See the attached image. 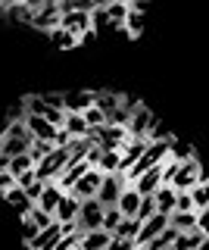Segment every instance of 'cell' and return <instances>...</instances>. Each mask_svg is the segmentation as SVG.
Listing matches in <instances>:
<instances>
[{"instance_id": "cell-19", "label": "cell", "mask_w": 209, "mask_h": 250, "mask_svg": "<svg viewBox=\"0 0 209 250\" xmlns=\"http://www.w3.org/2000/svg\"><path fill=\"white\" fill-rule=\"evenodd\" d=\"M47 38H50V44L57 47V50H75L81 41H78V35H72L69 28H63V25H53L50 31H47Z\"/></svg>"}, {"instance_id": "cell-17", "label": "cell", "mask_w": 209, "mask_h": 250, "mask_svg": "<svg viewBox=\"0 0 209 250\" xmlns=\"http://www.w3.org/2000/svg\"><path fill=\"white\" fill-rule=\"evenodd\" d=\"M110 241H113V231L88 229V231H81V247L78 250H110Z\"/></svg>"}, {"instance_id": "cell-27", "label": "cell", "mask_w": 209, "mask_h": 250, "mask_svg": "<svg viewBox=\"0 0 209 250\" xmlns=\"http://www.w3.org/2000/svg\"><path fill=\"white\" fill-rule=\"evenodd\" d=\"M3 200L10 203V207H16L19 213H25L28 207H32V200H28V194H25V188H19V185H13L10 191H3Z\"/></svg>"}, {"instance_id": "cell-36", "label": "cell", "mask_w": 209, "mask_h": 250, "mask_svg": "<svg viewBox=\"0 0 209 250\" xmlns=\"http://www.w3.org/2000/svg\"><path fill=\"white\" fill-rule=\"evenodd\" d=\"M153 213H156V200H153V194H144V197H141V207H137V219L144 222V219L153 216Z\"/></svg>"}, {"instance_id": "cell-31", "label": "cell", "mask_w": 209, "mask_h": 250, "mask_svg": "<svg viewBox=\"0 0 209 250\" xmlns=\"http://www.w3.org/2000/svg\"><path fill=\"white\" fill-rule=\"evenodd\" d=\"M75 247H81V229H69V231H63L53 250H75Z\"/></svg>"}, {"instance_id": "cell-33", "label": "cell", "mask_w": 209, "mask_h": 250, "mask_svg": "<svg viewBox=\"0 0 209 250\" xmlns=\"http://www.w3.org/2000/svg\"><path fill=\"white\" fill-rule=\"evenodd\" d=\"M25 169H35V160H32V153H28V150L10 156V172H13V175H19V172H25Z\"/></svg>"}, {"instance_id": "cell-30", "label": "cell", "mask_w": 209, "mask_h": 250, "mask_svg": "<svg viewBox=\"0 0 209 250\" xmlns=\"http://www.w3.org/2000/svg\"><path fill=\"white\" fill-rule=\"evenodd\" d=\"M103 10H106V16H110V25L122 28V22H125V16H128V3H122V0H113V3L103 6Z\"/></svg>"}, {"instance_id": "cell-20", "label": "cell", "mask_w": 209, "mask_h": 250, "mask_svg": "<svg viewBox=\"0 0 209 250\" xmlns=\"http://www.w3.org/2000/svg\"><path fill=\"white\" fill-rule=\"evenodd\" d=\"M175 197H178V188L175 185H169V182H162L156 191H153V200H156V209L159 213H172L175 209Z\"/></svg>"}, {"instance_id": "cell-8", "label": "cell", "mask_w": 209, "mask_h": 250, "mask_svg": "<svg viewBox=\"0 0 209 250\" xmlns=\"http://www.w3.org/2000/svg\"><path fill=\"white\" fill-rule=\"evenodd\" d=\"M166 225H169V216L159 213V209H156L153 216H147L144 222H141V229H137V234H134V247H147L162 229H166Z\"/></svg>"}, {"instance_id": "cell-1", "label": "cell", "mask_w": 209, "mask_h": 250, "mask_svg": "<svg viewBox=\"0 0 209 250\" xmlns=\"http://www.w3.org/2000/svg\"><path fill=\"white\" fill-rule=\"evenodd\" d=\"M69 163V147H53L50 153H44L41 160L35 163V175L41 178V182H50V178H57L63 166Z\"/></svg>"}, {"instance_id": "cell-43", "label": "cell", "mask_w": 209, "mask_h": 250, "mask_svg": "<svg viewBox=\"0 0 209 250\" xmlns=\"http://www.w3.org/2000/svg\"><path fill=\"white\" fill-rule=\"evenodd\" d=\"M22 3H25L28 10H38V6H44V3H47V0H22Z\"/></svg>"}, {"instance_id": "cell-32", "label": "cell", "mask_w": 209, "mask_h": 250, "mask_svg": "<svg viewBox=\"0 0 209 250\" xmlns=\"http://www.w3.org/2000/svg\"><path fill=\"white\" fill-rule=\"evenodd\" d=\"M94 104H97L100 109H103V113H106V116H110V113H113V109H115V106H119V104H122V97H119V94H113V91H97V97H94Z\"/></svg>"}, {"instance_id": "cell-29", "label": "cell", "mask_w": 209, "mask_h": 250, "mask_svg": "<svg viewBox=\"0 0 209 250\" xmlns=\"http://www.w3.org/2000/svg\"><path fill=\"white\" fill-rule=\"evenodd\" d=\"M190 197H193V207H197L200 213H206L209 209V178H203V182H197L190 188Z\"/></svg>"}, {"instance_id": "cell-25", "label": "cell", "mask_w": 209, "mask_h": 250, "mask_svg": "<svg viewBox=\"0 0 209 250\" xmlns=\"http://www.w3.org/2000/svg\"><path fill=\"white\" fill-rule=\"evenodd\" d=\"M28 144H32V138L3 135V138H0V153H6V156H16V153H22V150H28Z\"/></svg>"}, {"instance_id": "cell-37", "label": "cell", "mask_w": 209, "mask_h": 250, "mask_svg": "<svg viewBox=\"0 0 209 250\" xmlns=\"http://www.w3.org/2000/svg\"><path fill=\"white\" fill-rule=\"evenodd\" d=\"M38 229H41V225H38V222H35V219L28 216V213H22V238H25V244H28V241H32L35 234H38Z\"/></svg>"}, {"instance_id": "cell-3", "label": "cell", "mask_w": 209, "mask_h": 250, "mask_svg": "<svg viewBox=\"0 0 209 250\" xmlns=\"http://www.w3.org/2000/svg\"><path fill=\"white\" fill-rule=\"evenodd\" d=\"M88 135L100 147H122L128 141V128L125 125H115V122H103V125H97V128H91Z\"/></svg>"}, {"instance_id": "cell-18", "label": "cell", "mask_w": 209, "mask_h": 250, "mask_svg": "<svg viewBox=\"0 0 209 250\" xmlns=\"http://www.w3.org/2000/svg\"><path fill=\"white\" fill-rule=\"evenodd\" d=\"M78 207H81V200L75 197V194H63L57 203V209H53V219L57 222H75V216H78Z\"/></svg>"}, {"instance_id": "cell-47", "label": "cell", "mask_w": 209, "mask_h": 250, "mask_svg": "<svg viewBox=\"0 0 209 250\" xmlns=\"http://www.w3.org/2000/svg\"><path fill=\"white\" fill-rule=\"evenodd\" d=\"M3 16H6V6H3V3H0V19H3Z\"/></svg>"}, {"instance_id": "cell-48", "label": "cell", "mask_w": 209, "mask_h": 250, "mask_svg": "<svg viewBox=\"0 0 209 250\" xmlns=\"http://www.w3.org/2000/svg\"><path fill=\"white\" fill-rule=\"evenodd\" d=\"M122 3H128V6H131V3H134V0H122Z\"/></svg>"}, {"instance_id": "cell-42", "label": "cell", "mask_w": 209, "mask_h": 250, "mask_svg": "<svg viewBox=\"0 0 209 250\" xmlns=\"http://www.w3.org/2000/svg\"><path fill=\"white\" fill-rule=\"evenodd\" d=\"M44 100H47L50 106H63V94H44Z\"/></svg>"}, {"instance_id": "cell-5", "label": "cell", "mask_w": 209, "mask_h": 250, "mask_svg": "<svg viewBox=\"0 0 209 250\" xmlns=\"http://www.w3.org/2000/svg\"><path fill=\"white\" fill-rule=\"evenodd\" d=\"M159 119L153 116V109H147L144 104H137L134 109H131V119H128V135L131 138H150V131H153V125H156Z\"/></svg>"}, {"instance_id": "cell-22", "label": "cell", "mask_w": 209, "mask_h": 250, "mask_svg": "<svg viewBox=\"0 0 209 250\" xmlns=\"http://www.w3.org/2000/svg\"><path fill=\"white\" fill-rule=\"evenodd\" d=\"M63 194H66V191H63V188H59L57 182H53V178H50V182H44V191H41V197H38L35 203H38L41 209H47V213H53Z\"/></svg>"}, {"instance_id": "cell-10", "label": "cell", "mask_w": 209, "mask_h": 250, "mask_svg": "<svg viewBox=\"0 0 209 250\" xmlns=\"http://www.w3.org/2000/svg\"><path fill=\"white\" fill-rule=\"evenodd\" d=\"M100 182H103V172L91 166V169H88V172H84V175L78 178V182L69 188V194H75L78 200H84V197H94V194H97V188H100Z\"/></svg>"}, {"instance_id": "cell-7", "label": "cell", "mask_w": 209, "mask_h": 250, "mask_svg": "<svg viewBox=\"0 0 209 250\" xmlns=\"http://www.w3.org/2000/svg\"><path fill=\"white\" fill-rule=\"evenodd\" d=\"M59 25L69 28L72 35H78V41H84V38L94 35V28H91V13H84V10H66V13H59Z\"/></svg>"}, {"instance_id": "cell-45", "label": "cell", "mask_w": 209, "mask_h": 250, "mask_svg": "<svg viewBox=\"0 0 209 250\" xmlns=\"http://www.w3.org/2000/svg\"><path fill=\"white\" fill-rule=\"evenodd\" d=\"M3 6H16V3H22V0H0Z\"/></svg>"}, {"instance_id": "cell-28", "label": "cell", "mask_w": 209, "mask_h": 250, "mask_svg": "<svg viewBox=\"0 0 209 250\" xmlns=\"http://www.w3.org/2000/svg\"><path fill=\"white\" fill-rule=\"evenodd\" d=\"M175 238H178V229H175V225H166V229H162V231L156 234V238H153L150 244H147V250H166V247L172 250Z\"/></svg>"}, {"instance_id": "cell-16", "label": "cell", "mask_w": 209, "mask_h": 250, "mask_svg": "<svg viewBox=\"0 0 209 250\" xmlns=\"http://www.w3.org/2000/svg\"><path fill=\"white\" fill-rule=\"evenodd\" d=\"M97 91H69L63 94V109L66 113H84L91 104H94Z\"/></svg>"}, {"instance_id": "cell-40", "label": "cell", "mask_w": 209, "mask_h": 250, "mask_svg": "<svg viewBox=\"0 0 209 250\" xmlns=\"http://www.w3.org/2000/svg\"><path fill=\"white\" fill-rule=\"evenodd\" d=\"M53 144H57V147H69V144H72V135H69L63 125H59V128H57V135H53Z\"/></svg>"}, {"instance_id": "cell-13", "label": "cell", "mask_w": 209, "mask_h": 250, "mask_svg": "<svg viewBox=\"0 0 209 250\" xmlns=\"http://www.w3.org/2000/svg\"><path fill=\"white\" fill-rule=\"evenodd\" d=\"M25 128L32 131V138H47V141H53V135H57V128L59 125H53L50 119H44L41 113H25Z\"/></svg>"}, {"instance_id": "cell-9", "label": "cell", "mask_w": 209, "mask_h": 250, "mask_svg": "<svg viewBox=\"0 0 209 250\" xmlns=\"http://www.w3.org/2000/svg\"><path fill=\"white\" fill-rule=\"evenodd\" d=\"M206 244H209V231L203 229V225H193V229L178 231L172 250H200V247H206Z\"/></svg>"}, {"instance_id": "cell-46", "label": "cell", "mask_w": 209, "mask_h": 250, "mask_svg": "<svg viewBox=\"0 0 209 250\" xmlns=\"http://www.w3.org/2000/svg\"><path fill=\"white\" fill-rule=\"evenodd\" d=\"M106 3H113V0H94V6H106Z\"/></svg>"}, {"instance_id": "cell-23", "label": "cell", "mask_w": 209, "mask_h": 250, "mask_svg": "<svg viewBox=\"0 0 209 250\" xmlns=\"http://www.w3.org/2000/svg\"><path fill=\"white\" fill-rule=\"evenodd\" d=\"M100 172H122V156H119V147H103L100 150V160H97V166Z\"/></svg>"}, {"instance_id": "cell-44", "label": "cell", "mask_w": 209, "mask_h": 250, "mask_svg": "<svg viewBox=\"0 0 209 250\" xmlns=\"http://www.w3.org/2000/svg\"><path fill=\"white\" fill-rule=\"evenodd\" d=\"M3 169H10V156L0 153V172H3Z\"/></svg>"}, {"instance_id": "cell-14", "label": "cell", "mask_w": 209, "mask_h": 250, "mask_svg": "<svg viewBox=\"0 0 209 250\" xmlns=\"http://www.w3.org/2000/svg\"><path fill=\"white\" fill-rule=\"evenodd\" d=\"M141 197H144V194L141 191H137V188L134 185H125V188H122V194H119V200H115V207H119V213L122 216H137V207H141Z\"/></svg>"}, {"instance_id": "cell-12", "label": "cell", "mask_w": 209, "mask_h": 250, "mask_svg": "<svg viewBox=\"0 0 209 250\" xmlns=\"http://www.w3.org/2000/svg\"><path fill=\"white\" fill-rule=\"evenodd\" d=\"M59 234H63V225L53 219L50 225L38 229V234H35L32 241H28L25 247H32V250H53V247H57V241H59Z\"/></svg>"}, {"instance_id": "cell-6", "label": "cell", "mask_w": 209, "mask_h": 250, "mask_svg": "<svg viewBox=\"0 0 209 250\" xmlns=\"http://www.w3.org/2000/svg\"><path fill=\"white\" fill-rule=\"evenodd\" d=\"M103 203H100L97 197H84L81 207H78V216H75V225H78L81 231L88 229H100V222H103Z\"/></svg>"}, {"instance_id": "cell-39", "label": "cell", "mask_w": 209, "mask_h": 250, "mask_svg": "<svg viewBox=\"0 0 209 250\" xmlns=\"http://www.w3.org/2000/svg\"><path fill=\"white\" fill-rule=\"evenodd\" d=\"M13 185H16V175H13L10 169H3L0 172V197H3V191H10Z\"/></svg>"}, {"instance_id": "cell-35", "label": "cell", "mask_w": 209, "mask_h": 250, "mask_svg": "<svg viewBox=\"0 0 209 250\" xmlns=\"http://www.w3.org/2000/svg\"><path fill=\"white\" fill-rule=\"evenodd\" d=\"M81 116L88 119V125H91V128H97V125H103V122H106V113H103V109H100L97 104H91V106L84 109Z\"/></svg>"}, {"instance_id": "cell-41", "label": "cell", "mask_w": 209, "mask_h": 250, "mask_svg": "<svg viewBox=\"0 0 209 250\" xmlns=\"http://www.w3.org/2000/svg\"><path fill=\"white\" fill-rule=\"evenodd\" d=\"M35 178H38V175H35V169H25V172H19V175H16V185H19V188H28V185L35 182Z\"/></svg>"}, {"instance_id": "cell-15", "label": "cell", "mask_w": 209, "mask_h": 250, "mask_svg": "<svg viewBox=\"0 0 209 250\" xmlns=\"http://www.w3.org/2000/svg\"><path fill=\"white\" fill-rule=\"evenodd\" d=\"M131 185H134L141 194H153V191L162 185V163H156V166H150V169H144Z\"/></svg>"}, {"instance_id": "cell-11", "label": "cell", "mask_w": 209, "mask_h": 250, "mask_svg": "<svg viewBox=\"0 0 209 250\" xmlns=\"http://www.w3.org/2000/svg\"><path fill=\"white\" fill-rule=\"evenodd\" d=\"M28 25L41 28V31H50L53 25H59V6L57 0H47L44 6H38V10L32 13V19H28Z\"/></svg>"}, {"instance_id": "cell-4", "label": "cell", "mask_w": 209, "mask_h": 250, "mask_svg": "<svg viewBox=\"0 0 209 250\" xmlns=\"http://www.w3.org/2000/svg\"><path fill=\"white\" fill-rule=\"evenodd\" d=\"M125 185H128L125 172H103V182H100L94 197L103 203V207H113V203L119 200V194H122V188H125Z\"/></svg>"}, {"instance_id": "cell-26", "label": "cell", "mask_w": 209, "mask_h": 250, "mask_svg": "<svg viewBox=\"0 0 209 250\" xmlns=\"http://www.w3.org/2000/svg\"><path fill=\"white\" fill-rule=\"evenodd\" d=\"M122 28H125L131 38H141L144 35V10L128 6V16H125V22H122Z\"/></svg>"}, {"instance_id": "cell-21", "label": "cell", "mask_w": 209, "mask_h": 250, "mask_svg": "<svg viewBox=\"0 0 209 250\" xmlns=\"http://www.w3.org/2000/svg\"><path fill=\"white\" fill-rule=\"evenodd\" d=\"M200 209H172L169 213V225H175L178 231H184V229H193V225H203L200 222Z\"/></svg>"}, {"instance_id": "cell-34", "label": "cell", "mask_w": 209, "mask_h": 250, "mask_svg": "<svg viewBox=\"0 0 209 250\" xmlns=\"http://www.w3.org/2000/svg\"><path fill=\"white\" fill-rule=\"evenodd\" d=\"M122 222V213H119V207H106L103 209V222H100V229H106V231H115V225Z\"/></svg>"}, {"instance_id": "cell-24", "label": "cell", "mask_w": 209, "mask_h": 250, "mask_svg": "<svg viewBox=\"0 0 209 250\" xmlns=\"http://www.w3.org/2000/svg\"><path fill=\"white\" fill-rule=\"evenodd\" d=\"M63 128H66L72 138H84V135L91 131V125H88V119H84L81 113H66V122H63Z\"/></svg>"}, {"instance_id": "cell-38", "label": "cell", "mask_w": 209, "mask_h": 250, "mask_svg": "<svg viewBox=\"0 0 209 250\" xmlns=\"http://www.w3.org/2000/svg\"><path fill=\"white\" fill-rule=\"evenodd\" d=\"M175 209H197V207H193L190 191H178V197H175Z\"/></svg>"}, {"instance_id": "cell-2", "label": "cell", "mask_w": 209, "mask_h": 250, "mask_svg": "<svg viewBox=\"0 0 209 250\" xmlns=\"http://www.w3.org/2000/svg\"><path fill=\"white\" fill-rule=\"evenodd\" d=\"M203 178V166H200L197 156H188V160H178V169H175V178L172 185L178 188V191H190L193 185Z\"/></svg>"}]
</instances>
